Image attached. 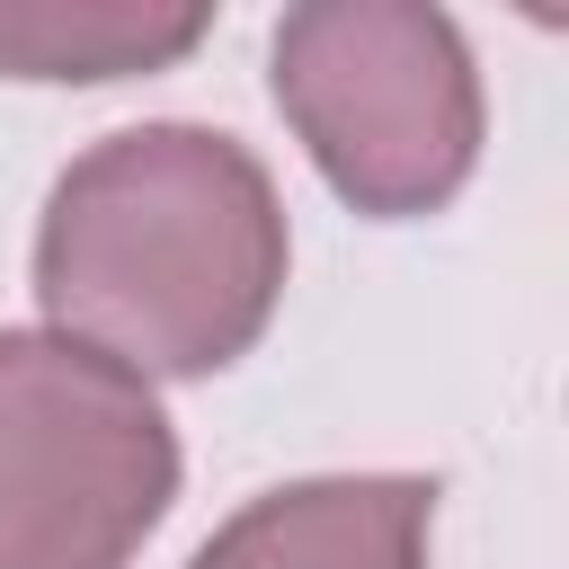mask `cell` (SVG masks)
I'll return each mask as SVG.
<instances>
[{"label":"cell","instance_id":"cell-2","mask_svg":"<svg viewBox=\"0 0 569 569\" xmlns=\"http://www.w3.org/2000/svg\"><path fill=\"white\" fill-rule=\"evenodd\" d=\"M267 80L311 169L373 222L445 213L480 169V71L427 0H302L276 18Z\"/></svg>","mask_w":569,"mask_h":569},{"label":"cell","instance_id":"cell-3","mask_svg":"<svg viewBox=\"0 0 569 569\" xmlns=\"http://www.w3.org/2000/svg\"><path fill=\"white\" fill-rule=\"evenodd\" d=\"M178 498L142 373L62 329H0V569H133Z\"/></svg>","mask_w":569,"mask_h":569},{"label":"cell","instance_id":"cell-5","mask_svg":"<svg viewBox=\"0 0 569 569\" xmlns=\"http://www.w3.org/2000/svg\"><path fill=\"white\" fill-rule=\"evenodd\" d=\"M204 0H0V80H133L204 44Z\"/></svg>","mask_w":569,"mask_h":569},{"label":"cell","instance_id":"cell-1","mask_svg":"<svg viewBox=\"0 0 569 569\" xmlns=\"http://www.w3.org/2000/svg\"><path fill=\"white\" fill-rule=\"evenodd\" d=\"M284 196L222 124H124L89 142L36 222V302L124 373L204 382L240 365L284 302Z\"/></svg>","mask_w":569,"mask_h":569},{"label":"cell","instance_id":"cell-4","mask_svg":"<svg viewBox=\"0 0 569 569\" xmlns=\"http://www.w3.org/2000/svg\"><path fill=\"white\" fill-rule=\"evenodd\" d=\"M436 480L427 471H320L258 489L187 569H427Z\"/></svg>","mask_w":569,"mask_h":569}]
</instances>
